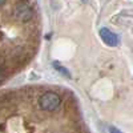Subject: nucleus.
Instances as JSON below:
<instances>
[{"instance_id": "f257e3e1", "label": "nucleus", "mask_w": 133, "mask_h": 133, "mask_svg": "<svg viewBox=\"0 0 133 133\" xmlns=\"http://www.w3.org/2000/svg\"><path fill=\"white\" fill-rule=\"evenodd\" d=\"M60 104H61V98L55 92H45L39 97V105L43 110L53 112L60 107Z\"/></svg>"}, {"instance_id": "f03ea898", "label": "nucleus", "mask_w": 133, "mask_h": 133, "mask_svg": "<svg viewBox=\"0 0 133 133\" xmlns=\"http://www.w3.org/2000/svg\"><path fill=\"white\" fill-rule=\"evenodd\" d=\"M14 15L15 17L21 21V23H27L33 17V9L29 5L28 2L25 0H20V2L16 3L15 8H14Z\"/></svg>"}, {"instance_id": "7ed1b4c3", "label": "nucleus", "mask_w": 133, "mask_h": 133, "mask_svg": "<svg viewBox=\"0 0 133 133\" xmlns=\"http://www.w3.org/2000/svg\"><path fill=\"white\" fill-rule=\"evenodd\" d=\"M100 37H101V40L109 47H116L118 44V36L116 35L115 32L108 29V28H101L100 29Z\"/></svg>"}, {"instance_id": "20e7f679", "label": "nucleus", "mask_w": 133, "mask_h": 133, "mask_svg": "<svg viewBox=\"0 0 133 133\" xmlns=\"http://www.w3.org/2000/svg\"><path fill=\"white\" fill-rule=\"evenodd\" d=\"M53 66H55V69H56V71H59L61 75H64V76H66V77H71V73L68 72V69H65L64 66H63V65H60L59 63H56V61H55V63H53Z\"/></svg>"}, {"instance_id": "39448f33", "label": "nucleus", "mask_w": 133, "mask_h": 133, "mask_svg": "<svg viewBox=\"0 0 133 133\" xmlns=\"http://www.w3.org/2000/svg\"><path fill=\"white\" fill-rule=\"evenodd\" d=\"M109 132H110V133H121V132H120L117 128H115V127H110V128H109Z\"/></svg>"}, {"instance_id": "423d86ee", "label": "nucleus", "mask_w": 133, "mask_h": 133, "mask_svg": "<svg viewBox=\"0 0 133 133\" xmlns=\"http://www.w3.org/2000/svg\"><path fill=\"white\" fill-rule=\"evenodd\" d=\"M4 80V73H3V71H2V68H0V83H2Z\"/></svg>"}, {"instance_id": "0eeeda50", "label": "nucleus", "mask_w": 133, "mask_h": 133, "mask_svg": "<svg viewBox=\"0 0 133 133\" xmlns=\"http://www.w3.org/2000/svg\"><path fill=\"white\" fill-rule=\"evenodd\" d=\"M5 2H7V0H0V5H3Z\"/></svg>"}]
</instances>
